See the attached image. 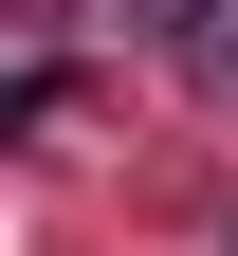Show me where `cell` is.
<instances>
[{
	"label": "cell",
	"mask_w": 238,
	"mask_h": 256,
	"mask_svg": "<svg viewBox=\"0 0 238 256\" xmlns=\"http://www.w3.org/2000/svg\"><path fill=\"white\" fill-rule=\"evenodd\" d=\"M220 55H238V37H220Z\"/></svg>",
	"instance_id": "2"
},
{
	"label": "cell",
	"mask_w": 238,
	"mask_h": 256,
	"mask_svg": "<svg viewBox=\"0 0 238 256\" xmlns=\"http://www.w3.org/2000/svg\"><path fill=\"white\" fill-rule=\"evenodd\" d=\"M55 110H74V92H55V74H0V146H37Z\"/></svg>",
	"instance_id": "1"
}]
</instances>
